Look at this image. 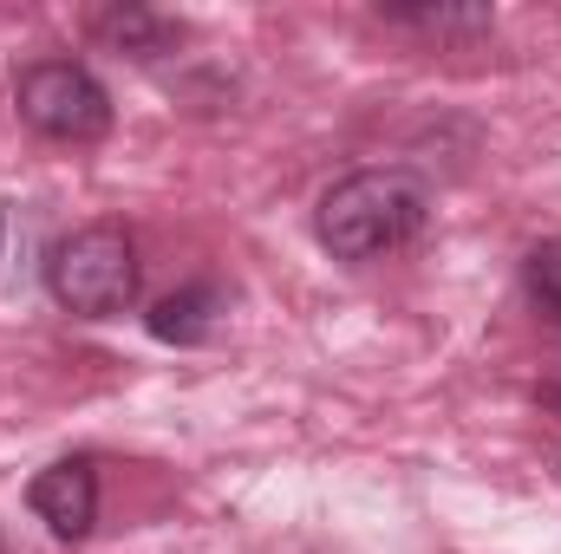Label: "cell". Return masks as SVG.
<instances>
[{
    "instance_id": "cell-3",
    "label": "cell",
    "mask_w": 561,
    "mask_h": 554,
    "mask_svg": "<svg viewBox=\"0 0 561 554\" xmlns=\"http://www.w3.org/2000/svg\"><path fill=\"white\" fill-rule=\"evenodd\" d=\"M13 105H20V118L39 138H59V143H92L112 131V92L79 59H39V66H26L20 85H13Z\"/></svg>"
},
{
    "instance_id": "cell-2",
    "label": "cell",
    "mask_w": 561,
    "mask_h": 554,
    "mask_svg": "<svg viewBox=\"0 0 561 554\" xmlns=\"http://www.w3.org/2000/svg\"><path fill=\"white\" fill-rule=\"evenodd\" d=\"M46 287L66 313L79 320H112L138 300V249L118 222H85L53 242L46 255Z\"/></svg>"
},
{
    "instance_id": "cell-9",
    "label": "cell",
    "mask_w": 561,
    "mask_h": 554,
    "mask_svg": "<svg viewBox=\"0 0 561 554\" xmlns=\"http://www.w3.org/2000/svg\"><path fill=\"white\" fill-rule=\"evenodd\" d=\"M542 405H556L561 412V385H542Z\"/></svg>"
},
{
    "instance_id": "cell-7",
    "label": "cell",
    "mask_w": 561,
    "mask_h": 554,
    "mask_svg": "<svg viewBox=\"0 0 561 554\" xmlns=\"http://www.w3.org/2000/svg\"><path fill=\"white\" fill-rule=\"evenodd\" d=\"M379 13L399 26H419V33H483L490 26L483 7H379Z\"/></svg>"
},
{
    "instance_id": "cell-4",
    "label": "cell",
    "mask_w": 561,
    "mask_h": 554,
    "mask_svg": "<svg viewBox=\"0 0 561 554\" xmlns=\"http://www.w3.org/2000/svg\"><path fill=\"white\" fill-rule=\"evenodd\" d=\"M26 503H33V516H39L59 542H79V535H92V522H99V470H92L85 457H66V463H53V470L33 476Z\"/></svg>"
},
{
    "instance_id": "cell-5",
    "label": "cell",
    "mask_w": 561,
    "mask_h": 554,
    "mask_svg": "<svg viewBox=\"0 0 561 554\" xmlns=\"http://www.w3.org/2000/svg\"><path fill=\"white\" fill-rule=\"evenodd\" d=\"M216 313H222V287L216 280H190V287H176V293H163L150 307V333L163 346H196V339L216 333Z\"/></svg>"
},
{
    "instance_id": "cell-8",
    "label": "cell",
    "mask_w": 561,
    "mask_h": 554,
    "mask_svg": "<svg viewBox=\"0 0 561 554\" xmlns=\"http://www.w3.org/2000/svg\"><path fill=\"white\" fill-rule=\"evenodd\" d=\"M529 293H536V307L561 326V242L529 249Z\"/></svg>"
},
{
    "instance_id": "cell-6",
    "label": "cell",
    "mask_w": 561,
    "mask_h": 554,
    "mask_svg": "<svg viewBox=\"0 0 561 554\" xmlns=\"http://www.w3.org/2000/svg\"><path fill=\"white\" fill-rule=\"evenodd\" d=\"M92 39H105L112 53H131V59H163L183 39V26L150 7H112V13H92Z\"/></svg>"
},
{
    "instance_id": "cell-1",
    "label": "cell",
    "mask_w": 561,
    "mask_h": 554,
    "mask_svg": "<svg viewBox=\"0 0 561 554\" xmlns=\"http://www.w3.org/2000/svg\"><path fill=\"white\" fill-rule=\"evenodd\" d=\"M431 189L412 170H353L320 196V242L340 262H379L419 242Z\"/></svg>"
}]
</instances>
